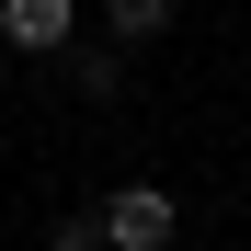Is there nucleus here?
Here are the masks:
<instances>
[{
  "label": "nucleus",
  "mask_w": 251,
  "mask_h": 251,
  "mask_svg": "<svg viewBox=\"0 0 251 251\" xmlns=\"http://www.w3.org/2000/svg\"><path fill=\"white\" fill-rule=\"evenodd\" d=\"M92 228H103V251H172L183 240V205L160 194V183H114Z\"/></svg>",
  "instance_id": "obj_1"
},
{
  "label": "nucleus",
  "mask_w": 251,
  "mask_h": 251,
  "mask_svg": "<svg viewBox=\"0 0 251 251\" xmlns=\"http://www.w3.org/2000/svg\"><path fill=\"white\" fill-rule=\"evenodd\" d=\"M69 23H80V0H0V34H12L23 57H57Z\"/></svg>",
  "instance_id": "obj_2"
},
{
  "label": "nucleus",
  "mask_w": 251,
  "mask_h": 251,
  "mask_svg": "<svg viewBox=\"0 0 251 251\" xmlns=\"http://www.w3.org/2000/svg\"><path fill=\"white\" fill-rule=\"evenodd\" d=\"M172 12H183V0H103V23L126 34V46H149V34H172Z\"/></svg>",
  "instance_id": "obj_3"
},
{
  "label": "nucleus",
  "mask_w": 251,
  "mask_h": 251,
  "mask_svg": "<svg viewBox=\"0 0 251 251\" xmlns=\"http://www.w3.org/2000/svg\"><path fill=\"white\" fill-rule=\"evenodd\" d=\"M46 251H103V228H92V217H57V228H46Z\"/></svg>",
  "instance_id": "obj_4"
}]
</instances>
